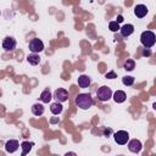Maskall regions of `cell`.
<instances>
[{"label":"cell","instance_id":"6da1fadb","mask_svg":"<svg viewBox=\"0 0 156 156\" xmlns=\"http://www.w3.org/2000/svg\"><path fill=\"white\" fill-rule=\"evenodd\" d=\"M94 101H93V98L90 96V94H78L77 98H76V105L82 108V110H88L93 106Z\"/></svg>","mask_w":156,"mask_h":156},{"label":"cell","instance_id":"7a4b0ae2","mask_svg":"<svg viewBox=\"0 0 156 156\" xmlns=\"http://www.w3.org/2000/svg\"><path fill=\"white\" fill-rule=\"evenodd\" d=\"M140 43L145 49H150L156 43V35L151 30H145L140 35Z\"/></svg>","mask_w":156,"mask_h":156},{"label":"cell","instance_id":"3957f363","mask_svg":"<svg viewBox=\"0 0 156 156\" xmlns=\"http://www.w3.org/2000/svg\"><path fill=\"white\" fill-rule=\"evenodd\" d=\"M96 98H98V100L101 101V102L108 101V100L112 98V90H111V88H108V87H106V85L100 87V88L98 89V91H96Z\"/></svg>","mask_w":156,"mask_h":156},{"label":"cell","instance_id":"277c9868","mask_svg":"<svg viewBox=\"0 0 156 156\" xmlns=\"http://www.w3.org/2000/svg\"><path fill=\"white\" fill-rule=\"evenodd\" d=\"M29 50L32 51V54H39L44 50V43L40 39L34 38L29 41Z\"/></svg>","mask_w":156,"mask_h":156},{"label":"cell","instance_id":"5b68a950","mask_svg":"<svg viewBox=\"0 0 156 156\" xmlns=\"http://www.w3.org/2000/svg\"><path fill=\"white\" fill-rule=\"evenodd\" d=\"M113 139H115V141H116L117 144L124 145V144H127L128 140H129V134H128V132H126V130H118V132H116V133L113 134Z\"/></svg>","mask_w":156,"mask_h":156},{"label":"cell","instance_id":"8992f818","mask_svg":"<svg viewBox=\"0 0 156 156\" xmlns=\"http://www.w3.org/2000/svg\"><path fill=\"white\" fill-rule=\"evenodd\" d=\"M54 98L57 100V102H65L68 100V91L63 88H58L54 91Z\"/></svg>","mask_w":156,"mask_h":156},{"label":"cell","instance_id":"52a82bcc","mask_svg":"<svg viewBox=\"0 0 156 156\" xmlns=\"http://www.w3.org/2000/svg\"><path fill=\"white\" fill-rule=\"evenodd\" d=\"M2 48H4V50L7 51V52L13 51L15 48H16V40H15L12 37H6V38L4 39V41H2Z\"/></svg>","mask_w":156,"mask_h":156},{"label":"cell","instance_id":"ba28073f","mask_svg":"<svg viewBox=\"0 0 156 156\" xmlns=\"http://www.w3.org/2000/svg\"><path fill=\"white\" fill-rule=\"evenodd\" d=\"M141 147H143V145H141V143L138 139L128 140V149H129V151H132L134 154H138V152L141 151Z\"/></svg>","mask_w":156,"mask_h":156},{"label":"cell","instance_id":"9c48e42d","mask_svg":"<svg viewBox=\"0 0 156 156\" xmlns=\"http://www.w3.org/2000/svg\"><path fill=\"white\" fill-rule=\"evenodd\" d=\"M18 147H20V143H18L17 140H15V139H10V140H7L6 144H5V150H6L7 152H10V154L17 151Z\"/></svg>","mask_w":156,"mask_h":156},{"label":"cell","instance_id":"30bf717a","mask_svg":"<svg viewBox=\"0 0 156 156\" xmlns=\"http://www.w3.org/2000/svg\"><path fill=\"white\" fill-rule=\"evenodd\" d=\"M134 15H135L138 18L145 17V16L147 15V7H146L145 5H143V4L136 5V6L134 7Z\"/></svg>","mask_w":156,"mask_h":156},{"label":"cell","instance_id":"8fae6325","mask_svg":"<svg viewBox=\"0 0 156 156\" xmlns=\"http://www.w3.org/2000/svg\"><path fill=\"white\" fill-rule=\"evenodd\" d=\"M119 32L122 34V37H129L130 34H133L134 32V26L133 24H124L122 27H119Z\"/></svg>","mask_w":156,"mask_h":156},{"label":"cell","instance_id":"7c38bea8","mask_svg":"<svg viewBox=\"0 0 156 156\" xmlns=\"http://www.w3.org/2000/svg\"><path fill=\"white\" fill-rule=\"evenodd\" d=\"M91 80H90V77L89 76H85V74H82L78 77V85L80 88H88L90 85Z\"/></svg>","mask_w":156,"mask_h":156},{"label":"cell","instance_id":"4fadbf2b","mask_svg":"<svg viewBox=\"0 0 156 156\" xmlns=\"http://www.w3.org/2000/svg\"><path fill=\"white\" fill-rule=\"evenodd\" d=\"M126 99H127V95H126V93L122 91V90H117V91L113 94V100H115V102H117V104L124 102Z\"/></svg>","mask_w":156,"mask_h":156},{"label":"cell","instance_id":"5bb4252c","mask_svg":"<svg viewBox=\"0 0 156 156\" xmlns=\"http://www.w3.org/2000/svg\"><path fill=\"white\" fill-rule=\"evenodd\" d=\"M39 99H40V101H41V102H44V104H49V102H50V100L52 99L50 90H49V89L43 90V91H41V94H40V98H39Z\"/></svg>","mask_w":156,"mask_h":156},{"label":"cell","instance_id":"9a60e30c","mask_svg":"<svg viewBox=\"0 0 156 156\" xmlns=\"http://www.w3.org/2000/svg\"><path fill=\"white\" fill-rule=\"evenodd\" d=\"M44 111H45V108H44V106L41 105V104H34L33 106H32V113L34 115V116H41L43 113H44Z\"/></svg>","mask_w":156,"mask_h":156},{"label":"cell","instance_id":"2e32d148","mask_svg":"<svg viewBox=\"0 0 156 156\" xmlns=\"http://www.w3.org/2000/svg\"><path fill=\"white\" fill-rule=\"evenodd\" d=\"M34 145V143H29V141H23L21 144V147H22V152H21V156H26L30 150H32V146Z\"/></svg>","mask_w":156,"mask_h":156},{"label":"cell","instance_id":"e0dca14e","mask_svg":"<svg viewBox=\"0 0 156 156\" xmlns=\"http://www.w3.org/2000/svg\"><path fill=\"white\" fill-rule=\"evenodd\" d=\"M50 111L52 115H60L62 112V105L60 102H54L50 105Z\"/></svg>","mask_w":156,"mask_h":156},{"label":"cell","instance_id":"ac0fdd59","mask_svg":"<svg viewBox=\"0 0 156 156\" xmlns=\"http://www.w3.org/2000/svg\"><path fill=\"white\" fill-rule=\"evenodd\" d=\"M27 61H28L30 65L37 66V65L40 62V57H39V55H38V54H30V55H28V56H27Z\"/></svg>","mask_w":156,"mask_h":156},{"label":"cell","instance_id":"d6986e66","mask_svg":"<svg viewBox=\"0 0 156 156\" xmlns=\"http://www.w3.org/2000/svg\"><path fill=\"white\" fill-rule=\"evenodd\" d=\"M134 67H135V61H134V60H132V58H127V60L124 61L123 68H124L126 71H133Z\"/></svg>","mask_w":156,"mask_h":156},{"label":"cell","instance_id":"ffe728a7","mask_svg":"<svg viewBox=\"0 0 156 156\" xmlns=\"http://www.w3.org/2000/svg\"><path fill=\"white\" fill-rule=\"evenodd\" d=\"M122 83H123L124 85H133L134 78H133L132 76H126V77L122 78Z\"/></svg>","mask_w":156,"mask_h":156},{"label":"cell","instance_id":"44dd1931","mask_svg":"<svg viewBox=\"0 0 156 156\" xmlns=\"http://www.w3.org/2000/svg\"><path fill=\"white\" fill-rule=\"evenodd\" d=\"M108 28H110L111 32H117V30H119V24L116 21H111L108 23Z\"/></svg>","mask_w":156,"mask_h":156},{"label":"cell","instance_id":"7402d4cb","mask_svg":"<svg viewBox=\"0 0 156 156\" xmlns=\"http://www.w3.org/2000/svg\"><path fill=\"white\" fill-rule=\"evenodd\" d=\"M105 78H107V79H113V78H117V76H116V73H115L113 71H110V72H107V73L105 74Z\"/></svg>","mask_w":156,"mask_h":156},{"label":"cell","instance_id":"603a6c76","mask_svg":"<svg viewBox=\"0 0 156 156\" xmlns=\"http://www.w3.org/2000/svg\"><path fill=\"white\" fill-rule=\"evenodd\" d=\"M141 55L143 56H150L151 55V50L150 49H144L143 52H141Z\"/></svg>","mask_w":156,"mask_h":156},{"label":"cell","instance_id":"cb8c5ba5","mask_svg":"<svg viewBox=\"0 0 156 156\" xmlns=\"http://www.w3.org/2000/svg\"><path fill=\"white\" fill-rule=\"evenodd\" d=\"M111 133H112V130H111L110 128H108V129H104V135H105V136H108Z\"/></svg>","mask_w":156,"mask_h":156},{"label":"cell","instance_id":"d4e9b609","mask_svg":"<svg viewBox=\"0 0 156 156\" xmlns=\"http://www.w3.org/2000/svg\"><path fill=\"white\" fill-rule=\"evenodd\" d=\"M116 22H117V23L119 24L121 22H123V17H122L121 15H119V16H117V20H116Z\"/></svg>","mask_w":156,"mask_h":156},{"label":"cell","instance_id":"484cf974","mask_svg":"<svg viewBox=\"0 0 156 156\" xmlns=\"http://www.w3.org/2000/svg\"><path fill=\"white\" fill-rule=\"evenodd\" d=\"M65 156H77V155H76V152H73V151H68L67 154H65Z\"/></svg>","mask_w":156,"mask_h":156}]
</instances>
